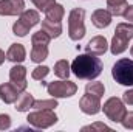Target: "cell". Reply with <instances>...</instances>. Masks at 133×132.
<instances>
[{
  "instance_id": "4fadbf2b",
  "label": "cell",
  "mask_w": 133,
  "mask_h": 132,
  "mask_svg": "<svg viewBox=\"0 0 133 132\" xmlns=\"http://www.w3.org/2000/svg\"><path fill=\"white\" fill-rule=\"evenodd\" d=\"M129 37L127 36H124V34L121 33H115L113 36V39H111V45H110V50H111V53L113 55H121V53H124L127 48H129Z\"/></svg>"
},
{
  "instance_id": "5b68a950",
  "label": "cell",
  "mask_w": 133,
  "mask_h": 132,
  "mask_svg": "<svg viewBox=\"0 0 133 132\" xmlns=\"http://www.w3.org/2000/svg\"><path fill=\"white\" fill-rule=\"evenodd\" d=\"M48 95L53 98H70L77 92V86L71 81H53L46 87Z\"/></svg>"
},
{
  "instance_id": "484cf974",
  "label": "cell",
  "mask_w": 133,
  "mask_h": 132,
  "mask_svg": "<svg viewBox=\"0 0 133 132\" xmlns=\"http://www.w3.org/2000/svg\"><path fill=\"white\" fill-rule=\"evenodd\" d=\"M50 73V68L45 65H40V67H36L33 70V73H31V76H33V79H36V81H42L46 75Z\"/></svg>"
},
{
  "instance_id": "3957f363",
  "label": "cell",
  "mask_w": 133,
  "mask_h": 132,
  "mask_svg": "<svg viewBox=\"0 0 133 132\" xmlns=\"http://www.w3.org/2000/svg\"><path fill=\"white\" fill-rule=\"evenodd\" d=\"M111 75L121 86H133V61L129 58L116 61L111 68Z\"/></svg>"
},
{
  "instance_id": "603a6c76",
  "label": "cell",
  "mask_w": 133,
  "mask_h": 132,
  "mask_svg": "<svg viewBox=\"0 0 133 132\" xmlns=\"http://www.w3.org/2000/svg\"><path fill=\"white\" fill-rule=\"evenodd\" d=\"M34 109L40 110V109H54L57 107V101L56 98H51V99H34V104H33Z\"/></svg>"
},
{
  "instance_id": "f546056e",
  "label": "cell",
  "mask_w": 133,
  "mask_h": 132,
  "mask_svg": "<svg viewBox=\"0 0 133 132\" xmlns=\"http://www.w3.org/2000/svg\"><path fill=\"white\" fill-rule=\"evenodd\" d=\"M11 128V117L8 113H0V131H6Z\"/></svg>"
},
{
  "instance_id": "ba28073f",
  "label": "cell",
  "mask_w": 133,
  "mask_h": 132,
  "mask_svg": "<svg viewBox=\"0 0 133 132\" xmlns=\"http://www.w3.org/2000/svg\"><path fill=\"white\" fill-rule=\"evenodd\" d=\"M23 11V0H0V16H20Z\"/></svg>"
},
{
  "instance_id": "d6a6232c",
  "label": "cell",
  "mask_w": 133,
  "mask_h": 132,
  "mask_svg": "<svg viewBox=\"0 0 133 132\" xmlns=\"http://www.w3.org/2000/svg\"><path fill=\"white\" fill-rule=\"evenodd\" d=\"M122 16H124V19H125V20L133 22V5H130V6H127V8H125V11L122 13Z\"/></svg>"
},
{
  "instance_id": "83f0119b",
  "label": "cell",
  "mask_w": 133,
  "mask_h": 132,
  "mask_svg": "<svg viewBox=\"0 0 133 132\" xmlns=\"http://www.w3.org/2000/svg\"><path fill=\"white\" fill-rule=\"evenodd\" d=\"M12 31H14V34L16 36H20V37H25L26 34L30 33V28L28 27H25L20 20H17L14 25H12Z\"/></svg>"
},
{
  "instance_id": "2e32d148",
  "label": "cell",
  "mask_w": 133,
  "mask_h": 132,
  "mask_svg": "<svg viewBox=\"0 0 133 132\" xmlns=\"http://www.w3.org/2000/svg\"><path fill=\"white\" fill-rule=\"evenodd\" d=\"M34 104V98L31 93H28V92H22L20 95H19V98L16 101V110H19V112H26V110H30L31 107H33Z\"/></svg>"
},
{
  "instance_id": "7a4b0ae2",
  "label": "cell",
  "mask_w": 133,
  "mask_h": 132,
  "mask_svg": "<svg viewBox=\"0 0 133 132\" xmlns=\"http://www.w3.org/2000/svg\"><path fill=\"white\" fill-rule=\"evenodd\" d=\"M85 11L82 8H74L71 9L68 16V36L71 40H81L85 36Z\"/></svg>"
},
{
  "instance_id": "ac0fdd59",
  "label": "cell",
  "mask_w": 133,
  "mask_h": 132,
  "mask_svg": "<svg viewBox=\"0 0 133 132\" xmlns=\"http://www.w3.org/2000/svg\"><path fill=\"white\" fill-rule=\"evenodd\" d=\"M46 19H50V20H56V22H61L62 20V17L65 16V9H64V6L62 5H59V3H54L50 9H46Z\"/></svg>"
},
{
  "instance_id": "44dd1931",
  "label": "cell",
  "mask_w": 133,
  "mask_h": 132,
  "mask_svg": "<svg viewBox=\"0 0 133 132\" xmlns=\"http://www.w3.org/2000/svg\"><path fill=\"white\" fill-rule=\"evenodd\" d=\"M26 76V68L23 65H14L11 70H9V79L12 82L16 81H23Z\"/></svg>"
},
{
  "instance_id": "9c48e42d",
  "label": "cell",
  "mask_w": 133,
  "mask_h": 132,
  "mask_svg": "<svg viewBox=\"0 0 133 132\" xmlns=\"http://www.w3.org/2000/svg\"><path fill=\"white\" fill-rule=\"evenodd\" d=\"M107 48H108L107 39H105L104 36H96V37H93V39L87 44L85 51L90 53V55H95V56H101V55H104V53L107 51Z\"/></svg>"
},
{
  "instance_id": "6da1fadb",
  "label": "cell",
  "mask_w": 133,
  "mask_h": 132,
  "mask_svg": "<svg viewBox=\"0 0 133 132\" xmlns=\"http://www.w3.org/2000/svg\"><path fill=\"white\" fill-rule=\"evenodd\" d=\"M71 71L79 79L91 81V79H96L102 73V62L95 55H90V53L79 55L71 64Z\"/></svg>"
},
{
  "instance_id": "277c9868",
  "label": "cell",
  "mask_w": 133,
  "mask_h": 132,
  "mask_svg": "<svg viewBox=\"0 0 133 132\" xmlns=\"http://www.w3.org/2000/svg\"><path fill=\"white\" fill-rule=\"evenodd\" d=\"M26 121L31 126L37 128V129H46V128H50V126L57 123V117H56V113L51 109H40L37 112L30 113Z\"/></svg>"
},
{
  "instance_id": "30bf717a",
  "label": "cell",
  "mask_w": 133,
  "mask_h": 132,
  "mask_svg": "<svg viewBox=\"0 0 133 132\" xmlns=\"http://www.w3.org/2000/svg\"><path fill=\"white\" fill-rule=\"evenodd\" d=\"M20 92L14 87L12 82H5V84H0V99L6 104H12L16 103L19 98Z\"/></svg>"
},
{
  "instance_id": "f1b7e54d",
  "label": "cell",
  "mask_w": 133,
  "mask_h": 132,
  "mask_svg": "<svg viewBox=\"0 0 133 132\" xmlns=\"http://www.w3.org/2000/svg\"><path fill=\"white\" fill-rule=\"evenodd\" d=\"M82 131H111L107 124H104V123H95V124H90V126H84L82 128Z\"/></svg>"
},
{
  "instance_id": "52a82bcc",
  "label": "cell",
  "mask_w": 133,
  "mask_h": 132,
  "mask_svg": "<svg viewBox=\"0 0 133 132\" xmlns=\"http://www.w3.org/2000/svg\"><path fill=\"white\" fill-rule=\"evenodd\" d=\"M79 107H81V110H82L84 113H87V115H96L101 110V107H102V106H101V98L85 92V95H84V97L81 98V101H79Z\"/></svg>"
},
{
  "instance_id": "d6986e66",
  "label": "cell",
  "mask_w": 133,
  "mask_h": 132,
  "mask_svg": "<svg viewBox=\"0 0 133 132\" xmlns=\"http://www.w3.org/2000/svg\"><path fill=\"white\" fill-rule=\"evenodd\" d=\"M70 71H71V67H70V64L65 59H61V61L56 62V65H54V75L56 76H59L62 79H68Z\"/></svg>"
},
{
  "instance_id": "4316f807",
  "label": "cell",
  "mask_w": 133,
  "mask_h": 132,
  "mask_svg": "<svg viewBox=\"0 0 133 132\" xmlns=\"http://www.w3.org/2000/svg\"><path fill=\"white\" fill-rule=\"evenodd\" d=\"M31 2L36 5L39 11H43V13H46V9H50L56 3V0H31Z\"/></svg>"
},
{
  "instance_id": "cb8c5ba5",
  "label": "cell",
  "mask_w": 133,
  "mask_h": 132,
  "mask_svg": "<svg viewBox=\"0 0 133 132\" xmlns=\"http://www.w3.org/2000/svg\"><path fill=\"white\" fill-rule=\"evenodd\" d=\"M50 40H51V37L45 33L43 30H40V31L34 33L33 37H31V42H33V45H46V47H48Z\"/></svg>"
},
{
  "instance_id": "d4e9b609",
  "label": "cell",
  "mask_w": 133,
  "mask_h": 132,
  "mask_svg": "<svg viewBox=\"0 0 133 132\" xmlns=\"http://www.w3.org/2000/svg\"><path fill=\"white\" fill-rule=\"evenodd\" d=\"M115 33H121L124 34V36H127L129 39H132L133 37V23H119L118 27H116V31Z\"/></svg>"
},
{
  "instance_id": "e0dca14e",
  "label": "cell",
  "mask_w": 133,
  "mask_h": 132,
  "mask_svg": "<svg viewBox=\"0 0 133 132\" xmlns=\"http://www.w3.org/2000/svg\"><path fill=\"white\" fill-rule=\"evenodd\" d=\"M127 6V0H107V8L111 16H122Z\"/></svg>"
},
{
  "instance_id": "836d02e7",
  "label": "cell",
  "mask_w": 133,
  "mask_h": 132,
  "mask_svg": "<svg viewBox=\"0 0 133 132\" xmlns=\"http://www.w3.org/2000/svg\"><path fill=\"white\" fill-rule=\"evenodd\" d=\"M5 58H6V56H5V53H3V51L0 50V65H2L3 62H5Z\"/></svg>"
},
{
  "instance_id": "ffe728a7",
  "label": "cell",
  "mask_w": 133,
  "mask_h": 132,
  "mask_svg": "<svg viewBox=\"0 0 133 132\" xmlns=\"http://www.w3.org/2000/svg\"><path fill=\"white\" fill-rule=\"evenodd\" d=\"M48 56V47L46 45H33L31 50V61L34 62H42Z\"/></svg>"
},
{
  "instance_id": "7402d4cb",
  "label": "cell",
  "mask_w": 133,
  "mask_h": 132,
  "mask_svg": "<svg viewBox=\"0 0 133 132\" xmlns=\"http://www.w3.org/2000/svg\"><path fill=\"white\" fill-rule=\"evenodd\" d=\"M85 92H87V93H91V95H95V97L102 98V95H104V92H105V87H104L102 82H88L87 87H85Z\"/></svg>"
},
{
  "instance_id": "1f68e13d",
  "label": "cell",
  "mask_w": 133,
  "mask_h": 132,
  "mask_svg": "<svg viewBox=\"0 0 133 132\" xmlns=\"http://www.w3.org/2000/svg\"><path fill=\"white\" fill-rule=\"evenodd\" d=\"M122 99H124V103H125V104L133 106V89H132V90H127V92H124Z\"/></svg>"
},
{
  "instance_id": "5bb4252c",
  "label": "cell",
  "mask_w": 133,
  "mask_h": 132,
  "mask_svg": "<svg viewBox=\"0 0 133 132\" xmlns=\"http://www.w3.org/2000/svg\"><path fill=\"white\" fill-rule=\"evenodd\" d=\"M42 30L48 34L51 39H54V37H59L62 34V23L56 22V20L45 19V20H42Z\"/></svg>"
},
{
  "instance_id": "7c38bea8",
  "label": "cell",
  "mask_w": 133,
  "mask_h": 132,
  "mask_svg": "<svg viewBox=\"0 0 133 132\" xmlns=\"http://www.w3.org/2000/svg\"><path fill=\"white\" fill-rule=\"evenodd\" d=\"M91 22L96 28H107L111 23V14L108 9H96L91 14Z\"/></svg>"
},
{
  "instance_id": "9a60e30c",
  "label": "cell",
  "mask_w": 133,
  "mask_h": 132,
  "mask_svg": "<svg viewBox=\"0 0 133 132\" xmlns=\"http://www.w3.org/2000/svg\"><path fill=\"white\" fill-rule=\"evenodd\" d=\"M19 20H20L25 27H28V28L31 30L33 27H36V25L40 22V16H39V13L34 11V9H25V11L20 14Z\"/></svg>"
},
{
  "instance_id": "e575fe53",
  "label": "cell",
  "mask_w": 133,
  "mask_h": 132,
  "mask_svg": "<svg viewBox=\"0 0 133 132\" xmlns=\"http://www.w3.org/2000/svg\"><path fill=\"white\" fill-rule=\"evenodd\" d=\"M130 53H132V56H133V45H132V50H130Z\"/></svg>"
},
{
  "instance_id": "4dcf8cb0",
  "label": "cell",
  "mask_w": 133,
  "mask_h": 132,
  "mask_svg": "<svg viewBox=\"0 0 133 132\" xmlns=\"http://www.w3.org/2000/svg\"><path fill=\"white\" fill-rule=\"evenodd\" d=\"M121 123L125 129H133V112H127L124 118L121 120Z\"/></svg>"
},
{
  "instance_id": "8fae6325",
  "label": "cell",
  "mask_w": 133,
  "mask_h": 132,
  "mask_svg": "<svg viewBox=\"0 0 133 132\" xmlns=\"http://www.w3.org/2000/svg\"><path fill=\"white\" fill-rule=\"evenodd\" d=\"M25 58H26V50L22 44H12L6 51V59L11 62H16V64L23 62Z\"/></svg>"
},
{
  "instance_id": "8992f818",
  "label": "cell",
  "mask_w": 133,
  "mask_h": 132,
  "mask_svg": "<svg viewBox=\"0 0 133 132\" xmlns=\"http://www.w3.org/2000/svg\"><path fill=\"white\" fill-rule=\"evenodd\" d=\"M102 109H104V113L108 117V120H111V121H115V123H121V120H122L124 115L127 113L124 103L119 98H116V97H111V98L107 99V101L104 103Z\"/></svg>"
}]
</instances>
